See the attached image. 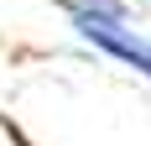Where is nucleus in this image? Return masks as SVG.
<instances>
[{
  "mask_svg": "<svg viewBox=\"0 0 151 146\" xmlns=\"http://www.w3.org/2000/svg\"><path fill=\"white\" fill-rule=\"evenodd\" d=\"M63 16H68L78 42H89L94 52H104V58L136 68L141 78H151V37L136 26L125 0H63Z\"/></svg>",
  "mask_w": 151,
  "mask_h": 146,
  "instance_id": "f257e3e1",
  "label": "nucleus"
}]
</instances>
